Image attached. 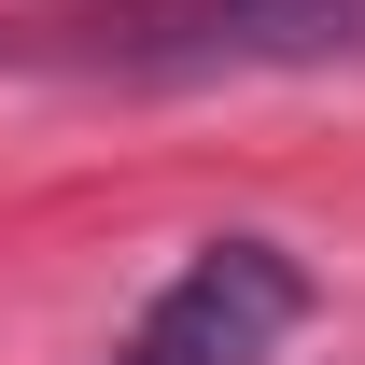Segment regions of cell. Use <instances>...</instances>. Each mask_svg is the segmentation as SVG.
<instances>
[{
    "mask_svg": "<svg viewBox=\"0 0 365 365\" xmlns=\"http://www.w3.org/2000/svg\"><path fill=\"white\" fill-rule=\"evenodd\" d=\"M295 323H309V267H295L281 239H211V253L113 337V365H267Z\"/></svg>",
    "mask_w": 365,
    "mask_h": 365,
    "instance_id": "obj_1",
    "label": "cell"
},
{
    "mask_svg": "<svg viewBox=\"0 0 365 365\" xmlns=\"http://www.w3.org/2000/svg\"><path fill=\"white\" fill-rule=\"evenodd\" d=\"M365 43V0H197L182 29H155V71H211V56H337Z\"/></svg>",
    "mask_w": 365,
    "mask_h": 365,
    "instance_id": "obj_2",
    "label": "cell"
}]
</instances>
